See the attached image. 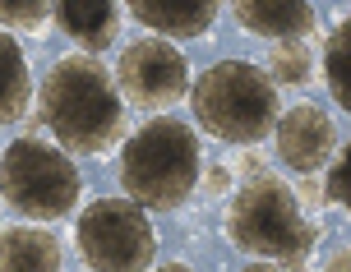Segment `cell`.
<instances>
[{
	"label": "cell",
	"mask_w": 351,
	"mask_h": 272,
	"mask_svg": "<svg viewBox=\"0 0 351 272\" xmlns=\"http://www.w3.org/2000/svg\"><path fill=\"white\" fill-rule=\"evenodd\" d=\"M42 120L70 153L97 157L125 134V106L111 69L97 55H60L42 79Z\"/></svg>",
	"instance_id": "6da1fadb"
},
{
	"label": "cell",
	"mask_w": 351,
	"mask_h": 272,
	"mask_svg": "<svg viewBox=\"0 0 351 272\" xmlns=\"http://www.w3.org/2000/svg\"><path fill=\"white\" fill-rule=\"evenodd\" d=\"M227 236L236 249L278 263L282 272H305L315 254L319 226L300 212L296 189L278 175H254L227 212Z\"/></svg>",
	"instance_id": "7a4b0ae2"
},
{
	"label": "cell",
	"mask_w": 351,
	"mask_h": 272,
	"mask_svg": "<svg viewBox=\"0 0 351 272\" xmlns=\"http://www.w3.org/2000/svg\"><path fill=\"white\" fill-rule=\"evenodd\" d=\"M199 166L204 157H199L194 129L171 116L139 125L121 148V185L130 203L158 208V212H171L190 199L199 185Z\"/></svg>",
	"instance_id": "3957f363"
},
{
	"label": "cell",
	"mask_w": 351,
	"mask_h": 272,
	"mask_svg": "<svg viewBox=\"0 0 351 272\" xmlns=\"http://www.w3.org/2000/svg\"><path fill=\"white\" fill-rule=\"evenodd\" d=\"M278 116V84L254 60H217L194 84V120L222 143H259Z\"/></svg>",
	"instance_id": "277c9868"
},
{
	"label": "cell",
	"mask_w": 351,
	"mask_h": 272,
	"mask_svg": "<svg viewBox=\"0 0 351 272\" xmlns=\"http://www.w3.org/2000/svg\"><path fill=\"white\" fill-rule=\"evenodd\" d=\"M0 194L5 203L33 221H56L79 203V171L47 138H14L0 157Z\"/></svg>",
	"instance_id": "5b68a950"
},
{
	"label": "cell",
	"mask_w": 351,
	"mask_h": 272,
	"mask_svg": "<svg viewBox=\"0 0 351 272\" xmlns=\"http://www.w3.org/2000/svg\"><path fill=\"white\" fill-rule=\"evenodd\" d=\"M79 254L93 272H143L158 254L148 212L130 199H97L74 226Z\"/></svg>",
	"instance_id": "8992f818"
},
{
	"label": "cell",
	"mask_w": 351,
	"mask_h": 272,
	"mask_svg": "<svg viewBox=\"0 0 351 272\" xmlns=\"http://www.w3.org/2000/svg\"><path fill=\"white\" fill-rule=\"evenodd\" d=\"M116 84H121V97L130 106H143V111H162L185 97L190 88V69H185V55L176 51L171 42L162 37H139L121 51V69H116Z\"/></svg>",
	"instance_id": "52a82bcc"
},
{
	"label": "cell",
	"mask_w": 351,
	"mask_h": 272,
	"mask_svg": "<svg viewBox=\"0 0 351 272\" xmlns=\"http://www.w3.org/2000/svg\"><path fill=\"white\" fill-rule=\"evenodd\" d=\"M273 134H278V157L296 171V175H315V171L333 157V143H337L333 120L324 116L315 102H300V106H291L287 116H278Z\"/></svg>",
	"instance_id": "ba28073f"
},
{
	"label": "cell",
	"mask_w": 351,
	"mask_h": 272,
	"mask_svg": "<svg viewBox=\"0 0 351 272\" xmlns=\"http://www.w3.org/2000/svg\"><path fill=\"white\" fill-rule=\"evenodd\" d=\"M231 14L241 28L273 42H305L315 33V5L310 0H231Z\"/></svg>",
	"instance_id": "9c48e42d"
},
{
	"label": "cell",
	"mask_w": 351,
	"mask_h": 272,
	"mask_svg": "<svg viewBox=\"0 0 351 272\" xmlns=\"http://www.w3.org/2000/svg\"><path fill=\"white\" fill-rule=\"evenodd\" d=\"M125 5L158 37H204L222 10V0H125Z\"/></svg>",
	"instance_id": "30bf717a"
},
{
	"label": "cell",
	"mask_w": 351,
	"mask_h": 272,
	"mask_svg": "<svg viewBox=\"0 0 351 272\" xmlns=\"http://www.w3.org/2000/svg\"><path fill=\"white\" fill-rule=\"evenodd\" d=\"M51 10L60 33L74 37L88 55L106 51L116 42V28H121V5L116 0H56Z\"/></svg>",
	"instance_id": "8fae6325"
},
{
	"label": "cell",
	"mask_w": 351,
	"mask_h": 272,
	"mask_svg": "<svg viewBox=\"0 0 351 272\" xmlns=\"http://www.w3.org/2000/svg\"><path fill=\"white\" fill-rule=\"evenodd\" d=\"M0 272H60V240L37 226H10L0 236Z\"/></svg>",
	"instance_id": "7c38bea8"
},
{
	"label": "cell",
	"mask_w": 351,
	"mask_h": 272,
	"mask_svg": "<svg viewBox=\"0 0 351 272\" xmlns=\"http://www.w3.org/2000/svg\"><path fill=\"white\" fill-rule=\"evenodd\" d=\"M28 97H33V79H28L23 47L0 28V125L23 116L28 111Z\"/></svg>",
	"instance_id": "4fadbf2b"
},
{
	"label": "cell",
	"mask_w": 351,
	"mask_h": 272,
	"mask_svg": "<svg viewBox=\"0 0 351 272\" xmlns=\"http://www.w3.org/2000/svg\"><path fill=\"white\" fill-rule=\"evenodd\" d=\"M347 60H351V23L342 18L324 47V79H328V92L342 111H351V84H347Z\"/></svg>",
	"instance_id": "5bb4252c"
},
{
	"label": "cell",
	"mask_w": 351,
	"mask_h": 272,
	"mask_svg": "<svg viewBox=\"0 0 351 272\" xmlns=\"http://www.w3.org/2000/svg\"><path fill=\"white\" fill-rule=\"evenodd\" d=\"M315 74V60H310V47L305 42H278L273 55H268V79L273 84H310Z\"/></svg>",
	"instance_id": "9a60e30c"
},
{
	"label": "cell",
	"mask_w": 351,
	"mask_h": 272,
	"mask_svg": "<svg viewBox=\"0 0 351 272\" xmlns=\"http://www.w3.org/2000/svg\"><path fill=\"white\" fill-rule=\"evenodd\" d=\"M51 0H0V23L10 28H42Z\"/></svg>",
	"instance_id": "2e32d148"
},
{
	"label": "cell",
	"mask_w": 351,
	"mask_h": 272,
	"mask_svg": "<svg viewBox=\"0 0 351 272\" xmlns=\"http://www.w3.org/2000/svg\"><path fill=\"white\" fill-rule=\"evenodd\" d=\"M319 194H324V203L347 208V143H342V153L333 157V166H328V185L319 189Z\"/></svg>",
	"instance_id": "e0dca14e"
},
{
	"label": "cell",
	"mask_w": 351,
	"mask_h": 272,
	"mask_svg": "<svg viewBox=\"0 0 351 272\" xmlns=\"http://www.w3.org/2000/svg\"><path fill=\"white\" fill-rule=\"evenodd\" d=\"M204 185H208L213 194H222V189L231 185V171L227 166H208V171H204Z\"/></svg>",
	"instance_id": "ac0fdd59"
},
{
	"label": "cell",
	"mask_w": 351,
	"mask_h": 272,
	"mask_svg": "<svg viewBox=\"0 0 351 272\" xmlns=\"http://www.w3.org/2000/svg\"><path fill=\"white\" fill-rule=\"evenodd\" d=\"M296 199H305V203H319L324 194H319V185H315V175H300V194Z\"/></svg>",
	"instance_id": "d6986e66"
},
{
	"label": "cell",
	"mask_w": 351,
	"mask_h": 272,
	"mask_svg": "<svg viewBox=\"0 0 351 272\" xmlns=\"http://www.w3.org/2000/svg\"><path fill=\"white\" fill-rule=\"evenodd\" d=\"M328 272H351V268H347V249H333V258H328Z\"/></svg>",
	"instance_id": "ffe728a7"
},
{
	"label": "cell",
	"mask_w": 351,
	"mask_h": 272,
	"mask_svg": "<svg viewBox=\"0 0 351 272\" xmlns=\"http://www.w3.org/2000/svg\"><path fill=\"white\" fill-rule=\"evenodd\" d=\"M241 171H245V175H250V180H254V175H259V171H263V166H259V157H254V153H250V157H245V162H241Z\"/></svg>",
	"instance_id": "44dd1931"
},
{
	"label": "cell",
	"mask_w": 351,
	"mask_h": 272,
	"mask_svg": "<svg viewBox=\"0 0 351 272\" xmlns=\"http://www.w3.org/2000/svg\"><path fill=\"white\" fill-rule=\"evenodd\" d=\"M241 272H282L278 263H250V268H241Z\"/></svg>",
	"instance_id": "7402d4cb"
},
{
	"label": "cell",
	"mask_w": 351,
	"mask_h": 272,
	"mask_svg": "<svg viewBox=\"0 0 351 272\" xmlns=\"http://www.w3.org/2000/svg\"><path fill=\"white\" fill-rule=\"evenodd\" d=\"M158 272H194V268H185V263H167V268H158Z\"/></svg>",
	"instance_id": "603a6c76"
}]
</instances>
